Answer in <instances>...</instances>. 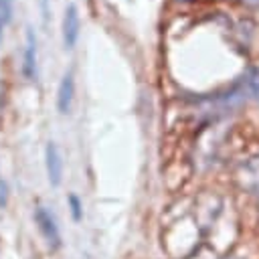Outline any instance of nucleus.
Wrapping results in <instances>:
<instances>
[{"instance_id": "39448f33", "label": "nucleus", "mask_w": 259, "mask_h": 259, "mask_svg": "<svg viewBox=\"0 0 259 259\" xmlns=\"http://www.w3.org/2000/svg\"><path fill=\"white\" fill-rule=\"evenodd\" d=\"M241 186L245 190H249L251 194H257L259 196V156L251 158L249 162H245L237 174Z\"/></svg>"}, {"instance_id": "9d476101", "label": "nucleus", "mask_w": 259, "mask_h": 259, "mask_svg": "<svg viewBox=\"0 0 259 259\" xmlns=\"http://www.w3.org/2000/svg\"><path fill=\"white\" fill-rule=\"evenodd\" d=\"M239 2H245L249 6H259V0H239Z\"/></svg>"}, {"instance_id": "f257e3e1", "label": "nucleus", "mask_w": 259, "mask_h": 259, "mask_svg": "<svg viewBox=\"0 0 259 259\" xmlns=\"http://www.w3.org/2000/svg\"><path fill=\"white\" fill-rule=\"evenodd\" d=\"M34 223L42 235V239L47 241L49 249H59L61 245V233H59V227H57V221L53 217V212L47 208V206H36L34 208Z\"/></svg>"}, {"instance_id": "7ed1b4c3", "label": "nucleus", "mask_w": 259, "mask_h": 259, "mask_svg": "<svg viewBox=\"0 0 259 259\" xmlns=\"http://www.w3.org/2000/svg\"><path fill=\"white\" fill-rule=\"evenodd\" d=\"M45 164H47V176L53 186L61 184L63 178V156L59 152V146L55 142H49L45 148Z\"/></svg>"}, {"instance_id": "6e6552de", "label": "nucleus", "mask_w": 259, "mask_h": 259, "mask_svg": "<svg viewBox=\"0 0 259 259\" xmlns=\"http://www.w3.org/2000/svg\"><path fill=\"white\" fill-rule=\"evenodd\" d=\"M247 85H249V91L253 93V97L259 101V69H253L247 77Z\"/></svg>"}, {"instance_id": "9b49d317", "label": "nucleus", "mask_w": 259, "mask_h": 259, "mask_svg": "<svg viewBox=\"0 0 259 259\" xmlns=\"http://www.w3.org/2000/svg\"><path fill=\"white\" fill-rule=\"evenodd\" d=\"M227 259H237V257H227Z\"/></svg>"}, {"instance_id": "ddd939ff", "label": "nucleus", "mask_w": 259, "mask_h": 259, "mask_svg": "<svg viewBox=\"0 0 259 259\" xmlns=\"http://www.w3.org/2000/svg\"><path fill=\"white\" fill-rule=\"evenodd\" d=\"M45 2H47V0H45Z\"/></svg>"}, {"instance_id": "1a4fd4ad", "label": "nucleus", "mask_w": 259, "mask_h": 259, "mask_svg": "<svg viewBox=\"0 0 259 259\" xmlns=\"http://www.w3.org/2000/svg\"><path fill=\"white\" fill-rule=\"evenodd\" d=\"M69 206H71V214L75 221H81L83 212H81V200L75 194H69Z\"/></svg>"}, {"instance_id": "f03ea898", "label": "nucleus", "mask_w": 259, "mask_h": 259, "mask_svg": "<svg viewBox=\"0 0 259 259\" xmlns=\"http://www.w3.org/2000/svg\"><path fill=\"white\" fill-rule=\"evenodd\" d=\"M79 30H81L79 8L75 4H69L65 8V16H63V45H65V49H73L77 45Z\"/></svg>"}, {"instance_id": "20e7f679", "label": "nucleus", "mask_w": 259, "mask_h": 259, "mask_svg": "<svg viewBox=\"0 0 259 259\" xmlns=\"http://www.w3.org/2000/svg\"><path fill=\"white\" fill-rule=\"evenodd\" d=\"M73 97H75V79H73V71H67L59 83L57 89V109L59 113H69L71 105H73Z\"/></svg>"}, {"instance_id": "0eeeda50", "label": "nucleus", "mask_w": 259, "mask_h": 259, "mask_svg": "<svg viewBox=\"0 0 259 259\" xmlns=\"http://www.w3.org/2000/svg\"><path fill=\"white\" fill-rule=\"evenodd\" d=\"M12 20V0H0V40L6 24Z\"/></svg>"}, {"instance_id": "423d86ee", "label": "nucleus", "mask_w": 259, "mask_h": 259, "mask_svg": "<svg viewBox=\"0 0 259 259\" xmlns=\"http://www.w3.org/2000/svg\"><path fill=\"white\" fill-rule=\"evenodd\" d=\"M22 75L28 81L36 79V36L32 28L26 30V45H24V59H22Z\"/></svg>"}, {"instance_id": "f8f14e48", "label": "nucleus", "mask_w": 259, "mask_h": 259, "mask_svg": "<svg viewBox=\"0 0 259 259\" xmlns=\"http://www.w3.org/2000/svg\"><path fill=\"white\" fill-rule=\"evenodd\" d=\"M182 2H188V0H182Z\"/></svg>"}]
</instances>
